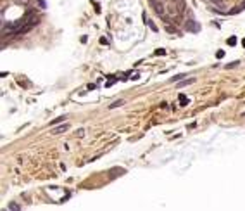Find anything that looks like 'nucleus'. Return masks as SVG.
I'll use <instances>...</instances> for the list:
<instances>
[{"label":"nucleus","instance_id":"2","mask_svg":"<svg viewBox=\"0 0 245 211\" xmlns=\"http://www.w3.org/2000/svg\"><path fill=\"white\" fill-rule=\"evenodd\" d=\"M185 28L188 29V31H192V33H197V31H200V24H197L193 19H188L187 24H185Z\"/></svg>","mask_w":245,"mask_h":211},{"label":"nucleus","instance_id":"6","mask_svg":"<svg viewBox=\"0 0 245 211\" xmlns=\"http://www.w3.org/2000/svg\"><path fill=\"white\" fill-rule=\"evenodd\" d=\"M178 99H180V104H181V106H187V104L190 102L188 97H187L185 93H180V95H178Z\"/></svg>","mask_w":245,"mask_h":211},{"label":"nucleus","instance_id":"3","mask_svg":"<svg viewBox=\"0 0 245 211\" xmlns=\"http://www.w3.org/2000/svg\"><path fill=\"white\" fill-rule=\"evenodd\" d=\"M142 19H143V23H145V24H147L148 28L152 29V31H157V26H155V23L152 21V19H148L147 17V14H145V12H143V14H142Z\"/></svg>","mask_w":245,"mask_h":211},{"label":"nucleus","instance_id":"7","mask_svg":"<svg viewBox=\"0 0 245 211\" xmlns=\"http://www.w3.org/2000/svg\"><path fill=\"white\" fill-rule=\"evenodd\" d=\"M9 209L10 211H21V206L17 203H9Z\"/></svg>","mask_w":245,"mask_h":211},{"label":"nucleus","instance_id":"19","mask_svg":"<svg viewBox=\"0 0 245 211\" xmlns=\"http://www.w3.org/2000/svg\"><path fill=\"white\" fill-rule=\"evenodd\" d=\"M4 211H7V209H4ZM9 211H10V209H9Z\"/></svg>","mask_w":245,"mask_h":211},{"label":"nucleus","instance_id":"4","mask_svg":"<svg viewBox=\"0 0 245 211\" xmlns=\"http://www.w3.org/2000/svg\"><path fill=\"white\" fill-rule=\"evenodd\" d=\"M211 2L217 7L216 11H219V12H223V11H224V2H223V0H211Z\"/></svg>","mask_w":245,"mask_h":211},{"label":"nucleus","instance_id":"9","mask_svg":"<svg viewBox=\"0 0 245 211\" xmlns=\"http://www.w3.org/2000/svg\"><path fill=\"white\" fill-rule=\"evenodd\" d=\"M124 104V100H116V102H112L111 106H109V109H114V107H119V106Z\"/></svg>","mask_w":245,"mask_h":211},{"label":"nucleus","instance_id":"16","mask_svg":"<svg viewBox=\"0 0 245 211\" xmlns=\"http://www.w3.org/2000/svg\"><path fill=\"white\" fill-rule=\"evenodd\" d=\"M100 43H104V45H109V40H107V38H104V36H102V38H100Z\"/></svg>","mask_w":245,"mask_h":211},{"label":"nucleus","instance_id":"17","mask_svg":"<svg viewBox=\"0 0 245 211\" xmlns=\"http://www.w3.org/2000/svg\"><path fill=\"white\" fill-rule=\"evenodd\" d=\"M38 5H40V7H42V9H45V7H47V5H45V2H43V0H38Z\"/></svg>","mask_w":245,"mask_h":211},{"label":"nucleus","instance_id":"18","mask_svg":"<svg viewBox=\"0 0 245 211\" xmlns=\"http://www.w3.org/2000/svg\"><path fill=\"white\" fill-rule=\"evenodd\" d=\"M242 45H244V47H245V38H244V40H242Z\"/></svg>","mask_w":245,"mask_h":211},{"label":"nucleus","instance_id":"8","mask_svg":"<svg viewBox=\"0 0 245 211\" xmlns=\"http://www.w3.org/2000/svg\"><path fill=\"white\" fill-rule=\"evenodd\" d=\"M195 81V78H188V80H183L181 83H180V87H187V85H192Z\"/></svg>","mask_w":245,"mask_h":211},{"label":"nucleus","instance_id":"15","mask_svg":"<svg viewBox=\"0 0 245 211\" xmlns=\"http://www.w3.org/2000/svg\"><path fill=\"white\" fill-rule=\"evenodd\" d=\"M216 57H217V59H223V57H224V50H217Z\"/></svg>","mask_w":245,"mask_h":211},{"label":"nucleus","instance_id":"11","mask_svg":"<svg viewBox=\"0 0 245 211\" xmlns=\"http://www.w3.org/2000/svg\"><path fill=\"white\" fill-rule=\"evenodd\" d=\"M61 121H66V116H59V118H55V120L50 121V125H57V123H61Z\"/></svg>","mask_w":245,"mask_h":211},{"label":"nucleus","instance_id":"1","mask_svg":"<svg viewBox=\"0 0 245 211\" xmlns=\"http://www.w3.org/2000/svg\"><path fill=\"white\" fill-rule=\"evenodd\" d=\"M150 5H152V9H154L157 14L161 16V17H164L166 16V11H164V5H162L161 2H157V0H150Z\"/></svg>","mask_w":245,"mask_h":211},{"label":"nucleus","instance_id":"13","mask_svg":"<svg viewBox=\"0 0 245 211\" xmlns=\"http://www.w3.org/2000/svg\"><path fill=\"white\" fill-rule=\"evenodd\" d=\"M238 64H240V61H233V63L226 64V69H231V68H237Z\"/></svg>","mask_w":245,"mask_h":211},{"label":"nucleus","instance_id":"5","mask_svg":"<svg viewBox=\"0 0 245 211\" xmlns=\"http://www.w3.org/2000/svg\"><path fill=\"white\" fill-rule=\"evenodd\" d=\"M66 130H69V125H62V127H57L52 130V133H61V132H66Z\"/></svg>","mask_w":245,"mask_h":211},{"label":"nucleus","instance_id":"14","mask_svg":"<svg viewBox=\"0 0 245 211\" xmlns=\"http://www.w3.org/2000/svg\"><path fill=\"white\" fill-rule=\"evenodd\" d=\"M164 54H166V50H164V49H157V50H155V56H164Z\"/></svg>","mask_w":245,"mask_h":211},{"label":"nucleus","instance_id":"12","mask_svg":"<svg viewBox=\"0 0 245 211\" xmlns=\"http://www.w3.org/2000/svg\"><path fill=\"white\" fill-rule=\"evenodd\" d=\"M228 45H230V47L237 45V36H230V38H228Z\"/></svg>","mask_w":245,"mask_h":211},{"label":"nucleus","instance_id":"10","mask_svg":"<svg viewBox=\"0 0 245 211\" xmlns=\"http://www.w3.org/2000/svg\"><path fill=\"white\" fill-rule=\"evenodd\" d=\"M183 78H187V75L185 73H181V75H176V76L171 78V81H180V80H183Z\"/></svg>","mask_w":245,"mask_h":211}]
</instances>
